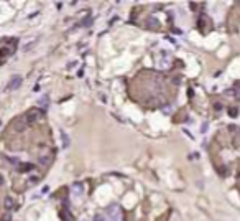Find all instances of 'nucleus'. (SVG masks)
<instances>
[{
    "label": "nucleus",
    "instance_id": "obj_2",
    "mask_svg": "<svg viewBox=\"0 0 240 221\" xmlns=\"http://www.w3.org/2000/svg\"><path fill=\"white\" fill-rule=\"evenodd\" d=\"M12 126H13V129H15V130L21 132L23 129L27 127V121H25V117H18V119H17V121H15L13 124H12Z\"/></svg>",
    "mask_w": 240,
    "mask_h": 221
},
{
    "label": "nucleus",
    "instance_id": "obj_3",
    "mask_svg": "<svg viewBox=\"0 0 240 221\" xmlns=\"http://www.w3.org/2000/svg\"><path fill=\"white\" fill-rule=\"evenodd\" d=\"M21 84V76H15V78H12V81L8 83V89H18Z\"/></svg>",
    "mask_w": 240,
    "mask_h": 221
},
{
    "label": "nucleus",
    "instance_id": "obj_1",
    "mask_svg": "<svg viewBox=\"0 0 240 221\" xmlns=\"http://www.w3.org/2000/svg\"><path fill=\"white\" fill-rule=\"evenodd\" d=\"M40 117H41V111H38V109H31V111H28L27 112L25 121H27V124H33V122H36Z\"/></svg>",
    "mask_w": 240,
    "mask_h": 221
},
{
    "label": "nucleus",
    "instance_id": "obj_17",
    "mask_svg": "<svg viewBox=\"0 0 240 221\" xmlns=\"http://www.w3.org/2000/svg\"><path fill=\"white\" fill-rule=\"evenodd\" d=\"M113 221H120V220H113Z\"/></svg>",
    "mask_w": 240,
    "mask_h": 221
},
{
    "label": "nucleus",
    "instance_id": "obj_15",
    "mask_svg": "<svg viewBox=\"0 0 240 221\" xmlns=\"http://www.w3.org/2000/svg\"><path fill=\"white\" fill-rule=\"evenodd\" d=\"M10 220H12V216H10V214H5V216H3V218H2V221H10Z\"/></svg>",
    "mask_w": 240,
    "mask_h": 221
},
{
    "label": "nucleus",
    "instance_id": "obj_5",
    "mask_svg": "<svg viewBox=\"0 0 240 221\" xmlns=\"http://www.w3.org/2000/svg\"><path fill=\"white\" fill-rule=\"evenodd\" d=\"M10 53H12V50H8V48H3V50L0 51V64H2V63H5V58H7Z\"/></svg>",
    "mask_w": 240,
    "mask_h": 221
},
{
    "label": "nucleus",
    "instance_id": "obj_11",
    "mask_svg": "<svg viewBox=\"0 0 240 221\" xmlns=\"http://www.w3.org/2000/svg\"><path fill=\"white\" fill-rule=\"evenodd\" d=\"M74 191H82V185L81 183H74Z\"/></svg>",
    "mask_w": 240,
    "mask_h": 221
},
{
    "label": "nucleus",
    "instance_id": "obj_8",
    "mask_svg": "<svg viewBox=\"0 0 240 221\" xmlns=\"http://www.w3.org/2000/svg\"><path fill=\"white\" fill-rule=\"evenodd\" d=\"M40 106H43V109L48 107V96H43V97L40 99Z\"/></svg>",
    "mask_w": 240,
    "mask_h": 221
},
{
    "label": "nucleus",
    "instance_id": "obj_6",
    "mask_svg": "<svg viewBox=\"0 0 240 221\" xmlns=\"http://www.w3.org/2000/svg\"><path fill=\"white\" fill-rule=\"evenodd\" d=\"M107 213H109V216H117V213H119V206H117V205H112V206L109 208Z\"/></svg>",
    "mask_w": 240,
    "mask_h": 221
},
{
    "label": "nucleus",
    "instance_id": "obj_13",
    "mask_svg": "<svg viewBox=\"0 0 240 221\" xmlns=\"http://www.w3.org/2000/svg\"><path fill=\"white\" fill-rule=\"evenodd\" d=\"M230 116H232V117L237 116V107H230Z\"/></svg>",
    "mask_w": 240,
    "mask_h": 221
},
{
    "label": "nucleus",
    "instance_id": "obj_9",
    "mask_svg": "<svg viewBox=\"0 0 240 221\" xmlns=\"http://www.w3.org/2000/svg\"><path fill=\"white\" fill-rule=\"evenodd\" d=\"M150 23H147V27L148 28H158V23H156V20L155 18H151V20H148Z\"/></svg>",
    "mask_w": 240,
    "mask_h": 221
},
{
    "label": "nucleus",
    "instance_id": "obj_12",
    "mask_svg": "<svg viewBox=\"0 0 240 221\" xmlns=\"http://www.w3.org/2000/svg\"><path fill=\"white\" fill-rule=\"evenodd\" d=\"M13 206V201L10 200V198H7V200H5V208H12Z\"/></svg>",
    "mask_w": 240,
    "mask_h": 221
},
{
    "label": "nucleus",
    "instance_id": "obj_7",
    "mask_svg": "<svg viewBox=\"0 0 240 221\" xmlns=\"http://www.w3.org/2000/svg\"><path fill=\"white\" fill-rule=\"evenodd\" d=\"M61 218H63V221H74L73 216H71L69 213H66V211H63V213H61Z\"/></svg>",
    "mask_w": 240,
    "mask_h": 221
},
{
    "label": "nucleus",
    "instance_id": "obj_10",
    "mask_svg": "<svg viewBox=\"0 0 240 221\" xmlns=\"http://www.w3.org/2000/svg\"><path fill=\"white\" fill-rule=\"evenodd\" d=\"M31 168H33V165H31V163H25V165H21V172H27V170H31Z\"/></svg>",
    "mask_w": 240,
    "mask_h": 221
},
{
    "label": "nucleus",
    "instance_id": "obj_14",
    "mask_svg": "<svg viewBox=\"0 0 240 221\" xmlns=\"http://www.w3.org/2000/svg\"><path fill=\"white\" fill-rule=\"evenodd\" d=\"M94 221H107V220H104V216H100V214H97V216L94 218Z\"/></svg>",
    "mask_w": 240,
    "mask_h": 221
},
{
    "label": "nucleus",
    "instance_id": "obj_4",
    "mask_svg": "<svg viewBox=\"0 0 240 221\" xmlns=\"http://www.w3.org/2000/svg\"><path fill=\"white\" fill-rule=\"evenodd\" d=\"M51 160H53V154L41 155V157H40V162L43 163V165H49V163H51Z\"/></svg>",
    "mask_w": 240,
    "mask_h": 221
},
{
    "label": "nucleus",
    "instance_id": "obj_16",
    "mask_svg": "<svg viewBox=\"0 0 240 221\" xmlns=\"http://www.w3.org/2000/svg\"><path fill=\"white\" fill-rule=\"evenodd\" d=\"M0 183H3V178H0Z\"/></svg>",
    "mask_w": 240,
    "mask_h": 221
}]
</instances>
